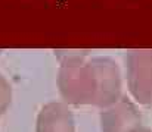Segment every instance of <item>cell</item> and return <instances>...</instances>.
<instances>
[{
	"mask_svg": "<svg viewBox=\"0 0 152 132\" xmlns=\"http://www.w3.org/2000/svg\"><path fill=\"white\" fill-rule=\"evenodd\" d=\"M36 132H75V120L71 109L64 101H50L37 116Z\"/></svg>",
	"mask_w": 152,
	"mask_h": 132,
	"instance_id": "obj_4",
	"label": "cell"
},
{
	"mask_svg": "<svg viewBox=\"0 0 152 132\" xmlns=\"http://www.w3.org/2000/svg\"><path fill=\"white\" fill-rule=\"evenodd\" d=\"M127 87L136 103L152 106V48H133L126 54Z\"/></svg>",
	"mask_w": 152,
	"mask_h": 132,
	"instance_id": "obj_2",
	"label": "cell"
},
{
	"mask_svg": "<svg viewBox=\"0 0 152 132\" xmlns=\"http://www.w3.org/2000/svg\"><path fill=\"white\" fill-rule=\"evenodd\" d=\"M56 84L65 104L106 109L121 95V72L109 56H96L81 65L59 66Z\"/></svg>",
	"mask_w": 152,
	"mask_h": 132,
	"instance_id": "obj_1",
	"label": "cell"
},
{
	"mask_svg": "<svg viewBox=\"0 0 152 132\" xmlns=\"http://www.w3.org/2000/svg\"><path fill=\"white\" fill-rule=\"evenodd\" d=\"M102 132H132L143 125L137 106L127 97H121L112 106L101 112Z\"/></svg>",
	"mask_w": 152,
	"mask_h": 132,
	"instance_id": "obj_3",
	"label": "cell"
},
{
	"mask_svg": "<svg viewBox=\"0 0 152 132\" xmlns=\"http://www.w3.org/2000/svg\"><path fill=\"white\" fill-rule=\"evenodd\" d=\"M12 101V87L9 81L0 74V116L7 110Z\"/></svg>",
	"mask_w": 152,
	"mask_h": 132,
	"instance_id": "obj_6",
	"label": "cell"
},
{
	"mask_svg": "<svg viewBox=\"0 0 152 132\" xmlns=\"http://www.w3.org/2000/svg\"><path fill=\"white\" fill-rule=\"evenodd\" d=\"M53 53L59 60L61 66H71L84 63L90 54V50H53Z\"/></svg>",
	"mask_w": 152,
	"mask_h": 132,
	"instance_id": "obj_5",
	"label": "cell"
},
{
	"mask_svg": "<svg viewBox=\"0 0 152 132\" xmlns=\"http://www.w3.org/2000/svg\"><path fill=\"white\" fill-rule=\"evenodd\" d=\"M132 132H152L148 126H145V125H140V126H137V128H134Z\"/></svg>",
	"mask_w": 152,
	"mask_h": 132,
	"instance_id": "obj_7",
	"label": "cell"
}]
</instances>
